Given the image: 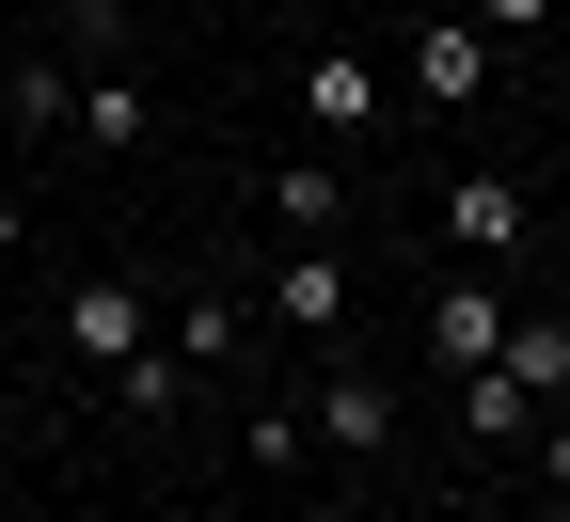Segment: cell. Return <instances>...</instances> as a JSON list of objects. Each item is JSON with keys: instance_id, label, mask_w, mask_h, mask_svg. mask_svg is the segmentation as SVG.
I'll use <instances>...</instances> for the list:
<instances>
[{"instance_id": "cell-11", "label": "cell", "mask_w": 570, "mask_h": 522, "mask_svg": "<svg viewBox=\"0 0 570 522\" xmlns=\"http://www.w3.org/2000/svg\"><path fill=\"white\" fill-rule=\"evenodd\" d=\"M63 63H80V80L127 63V0H63Z\"/></svg>"}, {"instance_id": "cell-13", "label": "cell", "mask_w": 570, "mask_h": 522, "mask_svg": "<svg viewBox=\"0 0 570 522\" xmlns=\"http://www.w3.org/2000/svg\"><path fill=\"white\" fill-rule=\"evenodd\" d=\"M80 111V63H17V127H63Z\"/></svg>"}, {"instance_id": "cell-1", "label": "cell", "mask_w": 570, "mask_h": 522, "mask_svg": "<svg viewBox=\"0 0 570 522\" xmlns=\"http://www.w3.org/2000/svg\"><path fill=\"white\" fill-rule=\"evenodd\" d=\"M63 348H80L96 381H111V364H142V348H159V302H142L127 269H96V285H63Z\"/></svg>"}, {"instance_id": "cell-15", "label": "cell", "mask_w": 570, "mask_h": 522, "mask_svg": "<svg viewBox=\"0 0 570 522\" xmlns=\"http://www.w3.org/2000/svg\"><path fill=\"white\" fill-rule=\"evenodd\" d=\"M554 17V0H475V32H539Z\"/></svg>"}, {"instance_id": "cell-2", "label": "cell", "mask_w": 570, "mask_h": 522, "mask_svg": "<svg viewBox=\"0 0 570 522\" xmlns=\"http://www.w3.org/2000/svg\"><path fill=\"white\" fill-rule=\"evenodd\" d=\"M475 80H491V32H475V17H428V48H412V96H428V111H475Z\"/></svg>"}, {"instance_id": "cell-8", "label": "cell", "mask_w": 570, "mask_h": 522, "mask_svg": "<svg viewBox=\"0 0 570 522\" xmlns=\"http://www.w3.org/2000/svg\"><path fill=\"white\" fill-rule=\"evenodd\" d=\"M269 221H285V238H333V221H348V175L333 159H285L269 175Z\"/></svg>"}, {"instance_id": "cell-14", "label": "cell", "mask_w": 570, "mask_h": 522, "mask_svg": "<svg viewBox=\"0 0 570 522\" xmlns=\"http://www.w3.org/2000/svg\"><path fill=\"white\" fill-rule=\"evenodd\" d=\"M159 348H175L190 381H206V364H223V302H175V317H159Z\"/></svg>"}, {"instance_id": "cell-4", "label": "cell", "mask_w": 570, "mask_h": 522, "mask_svg": "<svg viewBox=\"0 0 570 522\" xmlns=\"http://www.w3.org/2000/svg\"><path fill=\"white\" fill-rule=\"evenodd\" d=\"M428 348H444V381H475V364L508 348V302H491V285H444V302H428Z\"/></svg>"}, {"instance_id": "cell-18", "label": "cell", "mask_w": 570, "mask_h": 522, "mask_svg": "<svg viewBox=\"0 0 570 522\" xmlns=\"http://www.w3.org/2000/svg\"><path fill=\"white\" fill-rule=\"evenodd\" d=\"M0 17H17V0H0Z\"/></svg>"}, {"instance_id": "cell-6", "label": "cell", "mask_w": 570, "mask_h": 522, "mask_svg": "<svg viewBox=\"0 0 570 522\" xmlns=\"http://www.w3.org/2000/svg\"><path fill=\"white\" fill-rule=\"evenodd\" d=\"M444 238H460V254H508V238H523V175H460V190H444Z\"/></svg>"}, {"instance_id": "cell-5", "label": "cell", "mask_w": 570, "mask_h": 522, "mask_svg": "<svg viewBox=\"0 0 570 522\" xmlns=\"http://www.w3.org/2000/svg\"><path fill=\"white\" fill-rule=\"evenodd\" d=\"M142 127H159V111H142V80H127V63H96V80H80V111H63V142H96V159H127Z\"/></svg>"}, {"instance_id": "cell-7", "label": "cell", "mask_w": 570, "mask_h": 522, "mask_svg": "<svg viewBox=\"0 0 570 522\" xmlns=\"http://www.w3.org/2000/svg\"><path fill=\"white\" fill-rule=\"evenodd\" d=\"M269 317H285V333H348V269H333V254H285V269H269Z\"/></svg>"}, {"instance_id": "cell-3", "label": "cell", "mask_w": 570, "mask_h": 522, "mask_svg": "<svg viewBox=\"0 0 570 522\" xmlns=\"http://www.w3.org/2000/svg\"><path fill=\"white\" fill-rule=\"evenodd\" d=\"M302 427H317V443H348V460H381V443H396V396H381V381H348V364H333V381L302 396Z\"/></svg>"}, {"instance_id": "cell-10", "label": "cell", "mask_w": 570, "mask_h": 522, "mask_svg": "<svg viewBox=\"0 0 570 522\" xmlns=\"http://www.w3.org/2000/svg\"><path fill=\"white\" fill-rule=\"evenodd\" d=\"M491 364H508L523 396H570V317H508V348H491Z\"/></svg>"}, {"instance_id": "cell-16", "label": "cell", "mask_w": 570, "mask_h": 522, "mask_svg": "<svg viewBox=\"0 0 570 522\" xmlns=\"http://www.w3.org/2000/svg\"><path fill=\"white\" fill-rule=\"evenodd\" d=\"M539 475H554V491H570V412H554V427H539Z\"/></svg>"}, {"instance_id": "cell-12", "label": "cell", "mask_w": 570, "mask_h": 522, "mask_svg": "<svg viewBox=\"0 0 570 522\" xmlns=\"http://www.w3.org/2000/svg\"><path fill=\"white\" fill-rule=\"evenodd\" d=\"M175 396H190V364H175V348H142V364H111V412H175Z\"/></svg>"}, {"instance_id": "cell-19", "label": "cell", "mask_w": 570, "mask_h": 522, "mask_svg": "<svg viewBox=\"0 0 570 522\" xmlns=\"http://www.w3.org/2000/svg\"><path fill=\"white\" fill-rule=\"evenodd\" d=\"M554 412H570V396H554Z\"/></svg>"}, {"instance_id": "cell-9", "label": "cell", "mask_w": 570, "mask_h": 522, "mask_svg": "<svg viewBox=\"0 0 570 522\" xmlns=\"http://www.w3.org/2000/svg\"><path fill=\"white\" fill-rule=\"evenodd\" d=\"M302 111H317V127H381V80H365L348 48H317V63H302Z\"/></svg>"}, {"instance_id": "cell-17", "label": "cell", "mask_w": 570, "mask_h": 522, "mask_svg": "<svg viewBox=\"0 0 570 522\" xmlns=\"http://www.w3.org/2000/svg\"><path fill=\"white\" fill-rule=\"evenodd\" d=\"M0 254H17V190H0Z\"/></svg>"}]
</instances>
